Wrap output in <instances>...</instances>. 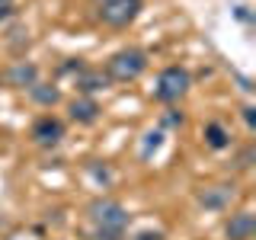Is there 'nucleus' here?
<instances>
[{
	"instance_id": "1",
	"label": "nucleus",
	"mask_w": 256,
	"mask_h": 240,
	"mask_svg": "<svg viewBox=\"0 0 256 240\" xmlns=\"http://www.w3.org/2000/svg\"><path fill=\"white\" fill-rule=\"evenodd\" d=\"M144 70H148V52H144V48H134V45L118 48L106 61V77L116 80V84H132Z\"/></svg>"
},
{
	"instance_id": "2",
	"label": "nucleus",
	"mask_w": 256,
	"mask_h": 240,
	"mask_svg": "<svg viewBox=\"0 0 256 240\" xmlns=\"http://www.w3.org/2000/svg\"><path fill=\"white\" fill-rule=\"evenodd\" d=\"M86 214L93 221V230H116V234H125L128 218H132L128 208L122 202H116V198H93Z\"/></svg>"
},
{
	"instance_id": "3",
	"label": "nucleus",
	"mask_w": 256,
	"mask_h": 240,
	"mask_svg": "<svg viewBox=\"0 0 256 240\" xmlns=\"http://www.w3.org/2000/svg\"><path fill=\"white\" fill-rule=\"evenodd\" d=\"M189 86H192V77H189V70L186 68H180V64H173V68H164L157 74V84H154V100L157 102H180L182 96L189 93Z\"/></svg>"
},
{
	"instance_id": "4",
	"label": "nucleus",
	"mask_w": 256,
	"mask_h": 240,
	"mask_svg": "<svg viewBox=\"0 0 256 240\" xmlns=\"http://www.w3.org/2000/svg\"><path fill=\"white\" fill-rule=\"evenodd\" d=\"M141 10H144V0H100L96 16L112 29H125L141 16Z\"/></svg>"
},
{
	"instance_id": "5",
	"label": "nucleus",
	"mask_w": 256,
	"mask_h": 240,
	"mask_svg": "<svg viewBox=\"0 0 256 240\" xmlns=\"http://www.w3.org/2000/svg\"><path fill=\"white\" fill-rule=\"evenodd\" d=\"M29 138H32V144H38V148H58L64 141V122L54 118V116H38L29 128Z\"/></svg>"
},
{
	"instance_id": "6",
	"label": "nucleus",
	"mask_w": 256,
	"mask_h": 240,
	"mask_svg": "<svg viewBox=\"0 0 256 240\" xmlns=\"http://www.w3.org/2000/svg\"><path fill=\"white\" fill-rule=\"evenodd\" d=\"M4 80L13 90H29L32 84H38V64L36 61H13L10 68H6Z\"/></svg>"
},
{
	"instance_id": "7",
	"label": "nucleus",
	"mask_w": 256,
	"mask_h": 240,
	"mask_svg": "<svg viewBox=\"0 0 256 240\" xmlns=\"http://www.w3.org/2000/svg\"><path fill=\"white\" fill-rule=\"evenodd\" d=\"M68 112H70V122H77V125H96L102 116L96 96H77V100H70Z\"/></svg>"
},
{
	"instance_id": "8",
	"label": "nucleus",
	"mask_w": 256,
	"mask_h": 240,
	"mask_svg": "<svg viewBox=\"0 0 256 240\" xmlns=\"http://www.w3.org/2000/svg\"><path fill=\"white\" fill-rule=\"evenodd\" d=\"M109 84H112V80L106 77V70H100V68H84V70L74 77V86H77L80 96H96V93L106 90Z\"/></svg>"
},
{
	"instance_id": "9",
	"label": "nucleus",
	"mask_w": 256,
	"mask_h": 240,
	"mask_svg": "<svg viewBox=\"0 0 256 240\" xmlns=\"http://www.w3.org/2000/svg\"><path fill=\"white\" fill-rule=\"evenodd\" d=\"M253 234H256L253 212H237V214L228 218V224H224V237L228 240H253Z\"/></svg>"
},
{
	"instance_id": "10",
	"label": "nucleus",
	"mask_w": 256,
	"mask_h": 240,
	"mask_svg": "<svg viewBox=\"0 0 256 240\" xmlns=\"http://www.w3.org/2000/svg\"><path fill=\"white\" fill-rule=\"evenodd\" d=\"M234 198V186H205L198 192V202H202L208 212H221V208L230 205Z\"/></svg>"
},
{
	"instance_id": "11",
	"label": "nucleus",
	"mask_w": 256,
	"mask_h": 240,
	"mask_svg": "<svg viewBox=\"0 0 256 240\" xmlns=\"http://www.w3.org/2000/svg\"><path fill=\"white\" fill-rule=\"evenodd\" d=\"M26 93H29V100L36 102V106H45V109H52L54 102H61V90L54 84H42V80H38V84H32Z\"/></svg>"
},
{
	"instance_id": "12",
	"label": "nucleus",
	"mask_w": 256,
	"mask_h": 240,
	"mask_svg": "<svg viewBox=\"0 0 256 240\" xmlns=\"http://www.w3.org/2000/svg\"><path fill=\"white\" fill-rule=\"evenodd\" d=\"M202 138H205V144L212 150H224V148H230V132L224 128L221 122H208L205 128H202Z\"/></svg>"
},
{
	"instance_id": "13",
	"label": "nucleus",
	"mask_w": 256,
	"mask_h": 240,
	"mask_svg": "<svg viewBox=\"0 0 256 240\" xmlns=\"http://www.w3.org/2000/svg\"><path fill=\"white\" fill-rule=\"evenodd\" d=\"M160 148H164V132H160V128H157V132H148L144 141H141V157L148 160L150 154H157Z\"/></svg>"
},
{
	"instance_id": "14",
	"label": "nucleus",
	"mask_w": 256,
	"mask_h": 240,
	"mask_svg": "<svg viewBox=\"0 0 256 240\" xmlns=\"http://www.w3.org/2000/svg\"><path fill=\"white\" fill-rule=\"evenodd\" d=\"M240 118H244L246 132H256V106H250V102H246V106L240 109Z\"/></svg>"
},
{
	"instance_id": "15",
	"label": "nucleus",
	"mask_w": 256,
	"mask_h": 240,
	"mask_svg": "<svg viewBox=\"0 0 256 240\" xmlns=\"http://www.w3.org/2000/svg\"><path fill=\"white\" fill-rule=\"evenodd\" d=\"M128 240H166L164 237V230H154V228H144V230H138V234H132Z\"/></svg>"
},
{
	"instance_id": "16",
	"label": "nucleus",
	"mask_w": 256,
	"mask_h": 240,
	"mask_svg": "<svg viewBox=\"0 0 256 240\" xmlns=\"http://www.w3.org/2000/svg\"><path fill=\"white\" fill-rule=\"evenodd\" d=\"M160 122H164L166 128H176V125H182V112H176V109H166L164 116H160Z\"/></svg>"
},
{
	"instance_id": "17",
	"label": "nucleus",
	"mask_w": 256,
	"mask_h": 240,
	"mask_svg": "<svg viewBox=\"0 0 256 240\" xmlns=\"http://www.w3.org/2000/svg\"><path fill=\"white\" fill-rule=\"evenodd\" d=\"M234 80H237V86H240V90H244L246 96H253V90H256V86H253V80L246 77V74H234Z\"/></svg>"
},
{
	"instance_id": "18",
	"label": "nucleus",
	"mask_w": 256,
	"mask_h": 240,
	"mask_svg": "<svg viewBox=\"0 0 256 240\" xmlns=\"http://www.w3.org/2000/svg\"><path fill=\"white\" fill-rule=\"evenodd\" d=\"M93 240H125V234H116V230H93Z\"/></svg>"
},
{
	"instance_id": "19",
	"label": "nucleus",
	"mask_w": 256,
	"mask_h": 240,
	"mask_svg": "<svg viewBox=\"0 0 256 240\" xmlns=\"http://www.w3.org/2000/svg\"><path fill=\"white\" fill-rule=\"evenodd\" d=\"M234 16L240 22H250V10H246V6H234Z\"/></svg>"
},
{
	"instance_id": "20",
	"label": "nucleus",
	"mask_w": 256,
	"mask_h": 240,
	"mask_svg": "<svg viewBox=\"0 0 256 240\" xmlns=\"http://www.w3.org/2000/svg\"><path fill=\"white\" fill-rule=\"evenodd\" d=\"M250 160H253V148H246L244 154H240V166H244V170H246V166H250Z\"/></svg>"
},
{
	"instance_id": "21",
	"label": "nucleus",
	"mask_w": 256,
	"mask_h": 240,
	"mask_svg": "<svg viewBox=\"0 0 256 240\" xmlns=\"http://www.w3.org/2000/svg\"><path fill=\"white\" fill-rule=\"evenodd\" d=\"M10 13H13V4H10V6H0V20H6Z\"/></svg>"
},
{
	"instance_id": "22",
	"label": "nucleus",
	"mask_w": 256,
	"mask_h": 240,
	"mask_svg": "<svg viewBox=\"0 0 256 240\" xmlns=\"http://www.w3.org/2000/svg\"><path fill=\"white\" fill-rule=\"evenodd\" d=\"M0 6H10V0H0Z\"/></svg>"
}]
</instances>
